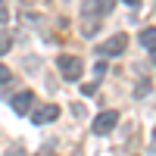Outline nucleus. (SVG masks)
Listing matches in <instances>:
<instances>
[{"instance_id": "obj_3", "label": "nucleus", "mask_w": 156, "mask_h": 156, "mask_svg": "<svg viewBox=\"0 0 156 156\" xmlns=\"http://www.w3.org/2000/svg\"><path fill=\"white\" fill-rule=\"evenodd\" d=\"M115 125H119V112H115V109H103L94 119V134H109Z\"/></svg>"}, {"instance_id": "obj_7", "label": "nucleus", "mask_w": 156, "mask_h": 156, "mask_svg": "<svg viewBox=\"0 0 156 156\" xmlns=\"http://www.w3.org/2000/svg\"><path fill=\"white\" fill-rule=\"evenodd\" d=\"M140 44H144V47H156V25H153V28H144V31H140Z\"/></svg>"}, {"instance_id": "obj_13", "label": "nucleus", "mask_w": 156, "mask_h": 156, "mask_svg": "<svg viewBox=\"0 0 156 156\" xmlns=\"http://www.w3.org/2000/svg\"><path fill=\"white\" fill-rule=\"evenodd\" d=\"M37 156H53V153H50V150H41V153H37Z\"/></svg>"}, {"instance_id": "obj_12", "label": "nucleus", "mask_w": 156, "mask_h": 156, "mask_svg": "<svg viewBox=\"0 0 156 156\" xmlns=\"http://www.w3.org/2000/svg\"><path fill=\"white\" fill-rule=\"evenodd\" d=\"M150 59H153V62H156V47H153V50H150Z\"/></svg>"}, {"instance_id": "obj_4", "label": "nucleus", "mask_w": 156, "mask_h": 156, "mask_svg": "<svg viewBox=\"0 0 156 156\" xmlns=\"http://www.w3.org/2000/svg\"><path fill=\"white\" fill-rule=\"evenodd\" d=\"M125 47H128V34L119 31V34H112L109 41L97 50V53H103V56H122V53H125Z\"/></svg>"}, {"instance_id": "obj_6", "label": "nucleus", "mask_w": 156, "mask_h": 156, "mask_svg": "<svg viewBox=\"0 0 156 156\" xmlns=\"http://www.w3.org/2000/svg\"><path fill=\"white\" fill-rule=\"evenodd\" d=\"M9 103H12V112L28 115V112H31V106H34V94H31V90H19V94L12 97Z\"/></svg>"}, {"instance_id": "obj_2", "label": "nucleus", "mask_w": 156, "mask_h": 156, "mask_svg": "<svg viewBox=\"0 0 156 156\" xmlns=\"http://www.w3.org/2000/svg\"><path fill=\"white\" fill-rule=\"evenodd\" d=\"M28 115H31V122H34V125H47V122H56L59 106H56V103H34Z\"/></svg>"}, {"instance_id": "obj_9", "label": "nucleus", "mask_w": 156, "mask_h": 156, "mask_svg": "<svg viewBox=\"0 0 156 156\" xmlns=\"http://www.w3.org/2000/svg\"><path fill=\"white\" fill-rule=\"evenodd\" d=\"M9 47H12V34L9 31H0V53H6Z\"/></svg>"}, {"instance_id": "obj_5", "label": "nucleus", "mask_w": 156, "mask_h": 156, "mask_svg": "<svg viewBox=\"0 0 156 156\" xmlns=\"http://www.w3.org/2000/svg\"><path fill=\"white\" fill-rule=\"evenodd\" d=\"M112 6L115 0H87V3H81V16H106Z\"/></svg>"}, {"instance_id": "obj_8", "label": "nucleus", "mask_w": 156, "mask_h": 156, "mask_svg": "<svg viewBox=\"0 0 156 156\" xmlns=\"http://www.w3.org/2000/svg\"><path fill=\"white\" fill-rule=\"evenodd\" d=\"M150 87H153V84H150V78H140L137 87H134V97H147V94H150Z\"/></svg>"}, {"instance_id": "obj_10", "label": "nucleus", "mask_w": 156, "mask_h": 156, "mask_svg": "<svg viewBox=\"0 0 156 156\" xmlns=\"http://www.w3.org/2000/svg\"><path fill=\"white\" fill-rule=\"evenodd\" d=\"M6 81H12V75H9V69L0 62V84H6Z\"/></svg>"}, {"instance_id": "obj_11", "label": "nucleus", "mask_w": 156, "mask_h": 156, "mask_svg": "<svg viewBox=\"0 0 156 156\" xmlns=\"http://www.w3.org/2000/svg\"><path fill=\"white\" fill-rule=\"evenodd\" d=\"M125 3H128V6L134 9V6H140V0H125Z\"/></svg>"}, {"instance_id": "obj_1", "label": "nucleus", "mask_w": 156, "mask_h": 156, "mask_svg": "<svg viewBox=\"0 0 156 156\" xmlns=\"http://www.w3.org/2000/svg\"><path fill=\"white\" fill-rule=\"evenodd\" d=\"M56 66H59V72H62V78H66V81H78V78H81V72H84L81 56H72V53L56 56Z\"/></svg>"}]
</instances>
